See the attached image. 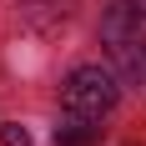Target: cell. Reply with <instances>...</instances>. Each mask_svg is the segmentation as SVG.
Masks as SVG:
<instances>
[{"label":"cell","instance_id":"cell-5","mask_svg":"<svg viewBox=\"0 0 146 146\" xmlns=\"http://www.w3.org/2000/svg\"><path fill=\"white\" fill-rule=\"evenodd\" d=\"M0 141L5 146H30V131L20 126V121H10V126H0Z\"/></svg>","mask_w":146,"mask_h":146},{"label":"cell","instance_id":"cell-6","mask_svg":"<svg viewBox=\"0 0 146 146\" xmlns=\"http://www.w3.org/2000/svg\"><path fill=\"white\" fill-rule=\"evenodd\" d=\"M126 5H136V10H146V0H126Z\"/></svg>","mask_w":146,"mask_h":146},{"label":"cell","instance_id":"cell-4","mask_svg":"<svg viewBox=\"0 0 146 146\" xmlns=\"http://www.w3.org/2000/svg\"><path fill=\"white\" fill-rule=\"evenodd\" d=\"M96 141H101V126L86 116H66L56 126V146H96Z\"/></svg>","mask_w":146,"mask_h":146},{"label":"cell","instance_id":"cell-2","mask_svg":"<svg viewBox=\"0 0 146 146\" xmlns=\"http://www.w3.org/2000/svg\"><path fill=\"white\" fill-rule=\"evenodd\" d=\"M60 106H66V116L101 121L116 106V76L101 71V66H76L66 76V86H60Z\"/></svg>","mask_w":146,"mask_h":146},{"label":"cell","instance_id":"cell-1","mask_svg":"<svg viewBox=\"0 0 146 146\" xmlns=\"http://www.w3.org/2000/svg\"><path fill=\"white\" fill-rule=\"evenodd\" d=\"M101 45L126 86H146V10H136L126 0H106Z\"/></svg>","mask_w":146,"mask_h":146},{"label":"cell","instance_id":"cell-3","mask_svg":"<svg viewBox=\"0 0 146 146\" xmlns=\"http://www.w3.org/2000/svg\"><path fill=\"white\" fill-rule=\"evenodd\" d=\"M71 15H76V0H20V20L40 35H56Z\"/></svg>","mask_w":146,"mask_h":146}]
</instances>
